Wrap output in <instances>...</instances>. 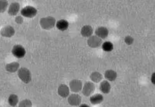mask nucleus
Listing matches in <instances>:
<instances>
[{
	"label": "nucleus",
	"mask_w": 155,
	"mask_h": 107,
	"mask_svg": "<svg viewBox=\"0 0 155 107\" xmlns=\"http://www.w3.org/2000/svg\"><path fill=\"white\" fill-rule=\"evenodd\" d=\"M18 76L20 80L25 83H29L32 79L31 71L25 67L19 69L18 71Z\"/></svg>",
	"instance_id": "f257e3e1"
},
{
	"label": "nucleus",
	"mask_w": 155,
	"mask_h": 107,
	"mask_svg": "<svg viewBox=\"0 0 155 107\" xmlns=\"http://www.w3.org/2000/svg\"><path fill=\"white\" fill-rule=\"evenodd\" d=\"M40 25L43 29L49 30L54 27L55 24V18L51 16H48L41 18L40 21Z\"/></svg>",
	"instance_id": "f03ea898"
},
{
	"label": "nucleus",
	"mask_w": 155,
	"mask_h": 107,
	"mask_svg": "<svg viewBox=\"0 0 155 107\" xmlns=\"http://www.w3.org/2000/svg\"><path fill=\"white\" fill-rule=\"evenodd\" d=\"M38 11L34 7L31 6H27L23 8L21 11L22 16L27 18H33L37 15Z\"/></svg>",
	"instance_id": "7ed1b4c3"
},
{
	"label": "nucleus",
	"mask_w": 155,
	"mask_h": 107,
	"mask_svg": "<svg viewBox=\"0 0 155 107\" xmlns=\"http://www.w3.org/2000/svg\"><path fill=\"white\" fill-rule=\"evenodd\" d=\"M12 54L15 57L18 58H23L26 54V50L22 45H15L12 50Z\"/></svg>",
	"instance_id": "20e7f679"
},
{
	"label": "nucleus",
	"mask_w": 155,
	"mask_h": 107,
	"mask_svg": "<svg viewBox=\"0 0 155 107\" xmlns=\"http://www.w3.org/2000/svg\"><path fill=\"white\" fill-rule=\"evenodd\" d=\"M95 89V86L93 83L87 82L85 83L82 89V93L86 97L90 96L93 94Z\"/></svg>",
	"instance_id": "39448f33"
},
{
	"label": "nucleus",
	"mask_w": 155,
	"mask_h": 107,
	"mask_svg": "<svg viewBox=\"0 0 155 107\" xmlns=\"http://www.w3.org/2000/svg\"><path fill=\"white\" fill-rule=\"evenodd\" d=\"M70 88L74 93L79 92L82 88V83L81 80L78 79H73L70 83Z\"/></svg>",
	"instance_id": "423d86ee"
},
{
	"label": "nucleus",
	"mask_w": 155,
	"mask_h": 107,
	"mask_svg": "<svg viewBox=\"0 0 155 107\" xmlns=\"http://www.w3.org/2000/svg\"><path fill=\"white\" fill-rule=\"evenodd\" d=\"M69 104L73 106H78L81 105V98L79 94H73L69 96L68 98Z\"/></svg>",
	"instance_id": "0eeeda50"
},
{
	"label": "nucleus",
	"mask_w": 155,
	"mask_h": 107,
	"mask_svg": "<svg viewBox=\"0 0 155 107\" xmlns=\"http://www.w3.org/2000/svg\"><path fill=\"white\" fill-rule=\"evenodd\" d=\"M102 43V39L96 36L90 37L87 40V44L91 48H97Z\"/></svg>",
	"instance_id": "6e6552de"
},
{
	"label": "nucleus",
	"mask_w": 155,
	"mask_h": 107,
	"mask_svg": "<svg viewBox=\"0 0 155 107\" xmlns=\"http://www.w3.org/2000/svg\"><path fill=\"white\" fill-rule=\"evenodd\" d=\"M15 31L12 26H6L1 30V34L3 37H11L15 34Z\"/></svg>",
	"instance_id": "1a4fd4ad"
},
{
	"label": "nucleus",
	"mask_w": 155,
	"mask_h": 107,
	"mask_svg": "<svg viewBox=\"0 0 155 107\" xmlns=\"http://www.w3.org/2000/svg\"><path fill=\"white\" fill-rule=\"evenodd\" d=\"M70 89L69 87L66 84H61L58 86V95L63 98H66L70 94Z\"/></svg>",
	"instance_id": "9d476101"
},
{
	"label": "nucleus",
	"mask_w": 155,
	"mask_h": 107,
	"mask_svg": "<svg viewBox=\"0 0 155 107\" xmlns=\"http://www.w3.org/2000/svg\"><path fill=\"white\" fill-rule=\"evenodd\" d=\"M20 9V5L18 3L13 2L10 5L8 13L10 15L15 16L18 14Z\"/></svg>",
	"instance_id": "9b49d317"
},
{
	"label": "nucleus",
	"mask_w": 155,
	"mask_h": 107,
	"mask_svg": "<svg viewBox=\"0 0 155 107\" xmlns=\"http://www.w3.org/2000/svg\"><path fill=\"white\" fill-rule=\"evenodd\" d=\"M95 34L100 38L105 39L107 37L109 34V31L105 27H98L95 31Z\"/></svg>",
	"instance_id": "f8f14e48"
},
{
	"label": "nucleus",
	"mask_w": 155,
	"mask_h": 107,
	"mask_svg": "<svg viewBox=\"0 0 155 107\" xmlns=\"http://www.w3.org/2000/svg\"><path fill=\"white\" fill-rule=\"evenodd\" d=\"M19 64L17 62H14L7 64L5 66L7 71L10 73H15L18 71L19 69Z\"/></svg>",
	"instance_id": "ddd939ff"
},
{
	"label": "nucleus",
	"mask_w": 155,
	"mask_h": 107,
	"mask_svg": "<svg viewBox=\"0 0 155 107\" xmlns=\"http://www.w3.org/2000/svg\"><path fill=\"white\" fill-rule=\"evenodd\" d=\"M111 85L109 82L104 80L100 83L99 89L102 93L104 94H109L111 90Z\"/></svg>",
	"instance_id": "4468645a"
},
{
	"label": "nucleus",
	"mask_w": 155,
	"mask_h": 107,
	"mask_svg": "<svg viewBox=\"0 0 155 107\" xmlns=\"http://www.w3.org/2000/svg\"><path fill=\"white\" fill-rule=\"evenodd\" d=\"M93 33V29L91 26L86 25L82 28L81 30V34L83 37H90Z\"/></svg>",
	"instance_id": "2eb2a0df"
},
{
	"label": "nucleus",
	"mask_w": 155,
	"mask_h": 107,
	"mask_svg": "<svg viewBox=\"0 0 155 107\" xmlns=\"http://www.w3.org/2000/svg\"><path fill=\"white\" fill-rule=\"evenodd\" d=\"M103 99L104 98L102 94H97L91 96L90 99V101L92 105H96L102 103Z\"/></svg>",
	"instance_id": "dca6fc26"
},
{
	"label": "nucleus",
	"mask_w": 155,
	"mask_h": 107,
	"mask_svg": "<svg viewBox=\"0 0 155 107\" xmlns=\"http://www.w3.org/2000/svg\"><path fill=\"white\" fill-rule=\"evenodd\" d=\"M105 77L110 81H114L117 78V72L113 70H108L105 72Z\"/></svg>",
	"instance_id": "f3484780"
},
{
	"label": "nucleus",
	"mask_w": 155,
	"mask_h": 107,
	"mask_svg": "<svg viewBox=\"0 0 155 107\" xmlns=\"http://www.w3.org/2000/svg\"><path fill=\"white\" fill-rule=\"evenodd\" d=\"M8 102L11 106H16L18 105L19 102L18 96L15 94H11L8 99Z\"/></svg>",
	"instance_id": "a211bd4d"
},
{
	"label": "nucleus",
	"mask_w": 155,
	"mask_h": 107,
	"mask_svg": "<svg viewBox=\"0 0 155 107\" xmlns=\"http://www.w3.org/2000/svg\"><path fill=\"white\" fill-rule=\"evenodd\" d=\"M69 25V22L67 20L61 19L56 23V27L59 31H65L68 29Z\"/></svg>",
	"instance_id": "6ab92c4d"
},
{
	"label": "nucleus",
	"mask_w": 155,
	"mask_h": 107,
	"mask_svg": "<svg viewBox=\"0 0 155 107\" xmlns=\"http://www.w3.org/2000/svg\"><path fill=\"white\" fill-rule=\"evenodd\" d=\"M102 75L100 73L98 72H93L90 76V78L92 81L94 83L99 82L102 80Z\"/></svg>",
	"instance_id": "aec40b11"
},
{
	"label": "nucleus",
	"mask_w": 155,
	"mask_h": 107,
	"mask_svg": "<svg viewBox=\"0 0 155 107\" xmlns=\"http://www.w3.org/2000/svg\"><path fill=\"white\" fill-rule=\"evenodd\" d=\"M33 104L31 100L28 99H23L18 104V107H32Z\"/></svg>",
	"instance_id": "412c9836"
},
{
	"label": "nucleus",
	"mask_w": 155,
	"mask_h": 107,
	"mask_svg": "<svg viewBox=\"0 0 155 107\" xmlns=\"http://www.w3.org/2000/svg\"><path fill=\"white\" fill-rule=\"evenodd\" d=\"M102 48L105 51H111L114 49V45L110 42L107 41L104 43L102 46Z\"/></svg>",
	"instance_id": "4be33fe9"
},
{
	"label": "nucleus",
	"mask_w": 155,
	"mask_h": 107,
	"mask_svg": "<svg viewBox=\"0 0 155 107\" xmlns=\"http://www.w3.org/2000/svg\"><path fill=\"white\" fill-rule=\"evenodd\" d=\"M8 2L5 0L0 1V13H3L5 11L8 6Z\"/></svg>",
	"instance_id": "5701e85b"
},
{
	"label": "nucleus",
	"mask_w": 155,
	"mask_h": 107,
	"mask_svg": "<svg viewBox=\"0 0 155 107\" xmlns=\"http://www.w3.org/2000/svg\"><path fill=\"white\" fill-rule=\"evenodd\" d=\"M124 40L127 44L130 45L132 44L134 40L132 37H130V36H127V37H126Z\"/></svg>",
	"instance_id": "b1692460"
},
{
	"label": "nucleus",
	"mask_w": 155,
	"mask_h": 107,
	"mask_svg": "<svg viewBox=\"0 0 155 107\" xmlns=\"http://www.w3.org/2000/svg\"><path fill=\"white\" fill-rule=\"evenodd\" d=\"M15 22L18 24H22L23 22V18L20 16H17L15 18Z\"/></svg>",
	"instance_id": "393cba45"
},
{
	"label": "nucleus",
	"mask_w": 155,
	"mask_h": 107,
	"mask_svg": "<svg viewBox=\"0 0 155 107\" xmlns=\"http://www.w3.org/2000/svg\"><path fill=\"white\" fill-rule=\"evenodd\" d=\"M155 73H154L153 74V75H152V77H151V81H152V83H153V84H155Z\"/></svg>",
	"instance_id": "a878e982"
},
{
	"label": "nucleus",
	"mask_w": 155,
	"mask_h": 107,
	"mask_svg": "<svg viewBox=\"0 0 155 107\" xmlns=\"http://www.w3.org/2000/svg\"><path fill=\"white\" fill-rule=\"evenodd\" d=\"M79 107H90L88 105L86 104H81L79 105Z\"/></svg>",
	"instance_id": "bb28decb"
}]
</instances>
